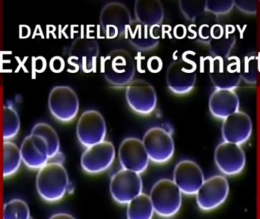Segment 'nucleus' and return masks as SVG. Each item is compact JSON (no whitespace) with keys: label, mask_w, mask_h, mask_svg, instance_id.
I'll return each instance as SVG.
<instances>
[{"label":"nucleus","mask_w":260,"mask_h":219,"mask_svg":"<svg viewBox=\"0 0 260 219\" xmlns=\"http://www.w3.org/2000/svg\"><path fill=\"white\" fill-rule=\"evenodd\" d=\"M166 82L172 92L187 94L193 89L197 82L195 68L184 59L173 61L166 71Z\"/></svg>","instance_id":"nucleus-16"},{"label":"nucleus","mask_w":260,"mask_h":219,"mask_svg":"<svg viewBox=\"0 0 260 219\" xmlns=\"http://www.w3.org/2000/svg\"><path fill=\"white\" fill-rule=\"evenodd\" d=\"M99 53L100 46L97 40L89 37H79L70 46L69 62L88 73L95 67Z\"/></svg>","instance_id":"nucleus-14"},{"label":"nucleus","mask_w":260,"mask_h":219,"mask_svg":"<svg viewBox=\"0 0 260 219\" xmlns=\"http://www.w3.org/2000/svg\"><path fill=\"white\" fill-rule=\"evenodd\" d=\"M154 30L135 20L126 32V40L137 50L148 51L155 48L160 43V36Z\"/></svg>","instance_id":"nucleus-22"},{"label":"nucleus","mask_w":260,"mask_h":219,"mask_svg":"<svg viewBox=\"0 0 260 219\" xmlns=\"http://www.w3.org/2000/svg\"><path fill=\"white\" fill-rule=\"evenodd\" d=\"M115 157L114 144L105 140L86 148L81 157V167L87 174H102L112 166Z\"/></svg>","instance_id":"nucleus-11"},{"label":"nucleus","mask_w":260,"mask_h":219,"mask_svg":"<svg viewBox=\"0 0 260 219\" xmlns=\"http://www.w3.org/2000/svg\"><path fill=\"white\" fill-rule=\"evenodd\" d=\"M126 102L133 111L140 115H148L155 110L157 93L154 87L144 79H135L126 87Z\"/></svg>","instance_id":"nucleus-12"},{"label":"nucleus","mask_w":260,"mask_h":219,"mask_svg":"<svg viewBox=\"0 0 260 219\" xmlns=\"http://www.w3.org/2000/svg\"><path fill=\"white\" fill-rule=\"evenodd\" d=\"M235 7V1L232 0H222V1H206V11L209 13L218 16L229 13Z\"/></svg>","instance_id":"nucleus-31"},{"label":"nucleus","mask_w":260,"mask_h":219,"mask_svg":"<svg viewBox=\"0 0 260 219\" xmlns=\"http://www.w3.org/2000/svg\"><path fill=\"white\" fill-rule=\"evenodd\" d=\"M149 197L154 213L161 218H172L181 209L183 194L173 180L161 179L156 182Z\"/></svg>","instance_id":"nucleus-3"},{"label":"nucleus","mask_w":260,"mask_h":219,"mask_svg":"<svg viewBox=\"0 0 260 219\" xmlns=\"http://www.w3.org/2000/svg\"><path fill=\"white\" fill-rule=\"evenodd\" d=\"M179 7L182 13L189 21H194L206 11V1H179Z\"/></svg>","instance_id":"nucleus-30"},{"label":"nucleus","mask_w":260,"mask_h":219,"mask_svg":"<svg viewBox=\"0 0 260 219\" xmlns=\"http://www.w3.org/2000/svg\"><path fill=\"white\" fill-rule=\"evenodd\" d=\"M22 163L20 147L12 141H4L3 144V176L12 177L16 174Z\"/></svg>","instance_id":"nucleus-23"},{"label":"nucleus","mask_w":260,"mask_h":219,"mask_svg":"<svg viewBox=\"0 0 260 219\" xmlns=\"http://www.w3.org/2000/svg\"><path fill=\"white\" fill-rule=\"evenodd\" d=\"M241 62L236 57H215L209 70V77L216 89L235 90L241 81Z\"/></svg>","instance_id":"nucleus-9"},{"label":"nucleus","mask_w":260,"mask_h":219,"mask_svg":"<svg viewBox=\"0 0 260 219\" xmlns=\"http://www.w3.org/2000/svg\"><path fill=\"white\" fill-rule=\"evenodd\" d=\"M30 133L42 137L48 145L50 161L60 153V142L59 136L52 126L46 122H38L34 126Z\"/></svg>","instance_id":"nucleus-25"},{"label":"nucleus","mask_w":260,"mask_h":219,"mask_svg":"<svg viewBox=\"0 0 260 219\" xmlns=\"http://www.w3.org/2000/svg\"><path fill=\"white\" fill-rule=\"evenodd\" d=\"M149 160L156 164L167 163L174 154L175 144L171 133L160 127L147 130L142 139Z\"/></svg>","instance_id":"nucleus-4"},{"label":"nucleus","mask_w":260,"mask_h":219,"mask_svg":"<svg viewBox=\"0 0 260 219\" xmlns=\"http://www.w3.org/2000/svg\"><path fill=\"white\" fill-rule=\"evenodd\" d=\"M235 6L241 12L248 15H255L257 12L256 1H235Z\"/></svg>","instance_id":"nucleus-32"},{"label":"nucleus","mask_w":260,"mask_h":219,"mask_svg":"<svg viewBox=\"0 0 260 219\" xmlns=\"http://www.w3.org/2000/svg\"><path fill=\"white\" fill-rule=\"evenodd\" d=\"M48 108L55 119L62 122H71L79 113V97L71 87H53L49 94Z\"/></svg>","instance_id":"nucleus-6"},{"label":"nucleus","mask_w":260,"mask_h":219,"mask_svg":"<svg viewBox=\"0 0 260 219\" xmlns=\"http://www.w3.org/2000/svg\"><path fill=\"white\" fill-rule=\"evenodd\" d=\"M49 219H76L73 215H70L66 212H58V213L53 214Z\"/></svg>","instance_id":"nucleus-33"},{"label":"nucleus","mask_w":260,"mask_h":219,"mask_svg":"<svg viewBox=\"0 0 260 219\" xmlns=\"http://www.w3.org/2000/svg\"><path fill=\"white\" fill-rule=\"evenodd\" d=\"M24 165L32 170L41 169L50 162V151L46 141L38 135L29 134L20 146Z\"/></svg>","instance_id":"nucleus-19"},{"label":"nucleus","mask_w":260,"mask_h":219,"mask_svg":"<svg viewBox=\"0 0 260 219\" xmlns=\"http://www.w3.org/2000/svg\"><path fill=\"white\" fill-rule=\"evenodd\" d=\"M143 191V182L140 174L122 168L112 176L110 182V192L118 204L128 205Z\"/></svg>","instance_id":"nucleus-8"},{"label":"nucleus","mask_w":260,"mask_h":219,"mask_svg":"<svg viewBox=\"0 0 260 219\" xmlns=\"http://www.w3.org/2000/svg\"><path fill=\"white\" fill-rule=\"evenodd\" d=\"M259 58L256 53L247 55L241 65V79L248 84L254 85L257 82L259 73Z\"/></svg>","instance_id":"nucleus-29"},{"label":"nucleus","mask_w":260,"mask_h":219,"mask_svg":"<svg viewBox=\"0 0 260 219\" xmlns=\"http://www.w3.org/2000/svg\"><path fill=\"white\" fill-rule=\"evenodd\" d=\"M209 43L211 53L215 55V57L226 58L229 57L235 45V38L223 33L217 38H212Z\"/></svg>","instance_id":"nucleus-28"},{"label":"nucleus","mask_w":260,"mask_h":219,"mask_svg":"<svg viewBox=\"0 0 260 219\" xmlns=\"http://www.w3.org/2000/svg\"><path fill=\"white\" fill-rule=\"evenodd\" d=\"M239 108V97L234 90L215 89L209 98V111L218 119H225L238 112Z\"/></svg>","instance_id":"nucleus-20"},{"label":"nucleus","mask_w":260,"mask_h":219,"mask_svg":"<svg viewBox=\"0 0 260 219\" xmlns=\"http://www.w3.org/2000/svg\"><path fill=\"white\" fill-rule=\"evenodd\" d=\"M76 136L85 148L105 140L107 124L103 115L96 110L83 112L78 119Z\"/></svg>","instance_id":"nucleus-10"},{"label":"nucleus","mask_w":260,"mask_h":219,"mask_svg":"<svg viewBox=\"0 0 260 219\" xmlns=\"http://www.w3.org/2000/svg\"><path fill=\"white\" fill-rule=\"evenodd\" d=\"M99 21L107 38H117L126 35L133 19L129 9L124 4L111 2L102 8Z\"/></svg>","instance_id":"nucleus-5"},{"label":"nucleus","mask_w":260,"mask_h":219,"mask_svg":"<svg viewBox=\"0 0 260 219\" xmlns=\"http://www.w3.org/2000/svg\"><path fill=\"white\" fill-rule=\"evenodd\" d=\"M70 187L68 172L62 163L49 162L38 170L36 190L38 195L47 203L60 201Z\"/></svg>","instance_id":"nucleus-1"},{"label":"nucleus","mask_w":260,"mask_h":219,"mask_svg":"<svg viewBox=\"0 0 260 219\" xmlns=\"http://www.w3.org/2000/svg\"><path fill=\"white\" fill-rule=\"evenodd\" d=\"M154 210L149 195L142 193L127 205V219H152Z\"/></svg>","instance_id":"nucleus-24"},{"label":"nucleus","mask_w":260,"mask_h":219,"mask_svg":"<svg viewBox=\"0 0 260 219\" xmlns=\"http://www.w3.org/2000/svg\"><path fill=\"white\" fill-rule=\"evenodd\" d=\"M134 12L136 21L151 28L160 25L165 18L163 4L159 0H137Z\"/></svg>","instance_id":"nucleus-21"},{"label":"nucleus","mask_w":260,"mask_h":219,"mask_svg":"<svg viewBox=\"0 0 260 219\" xmlns=\"http://www.w3.org/2000/svg\"><path fill=\"white\" fill-rule=\"evenodd\" d=\"M214 159L217 168L226 176L238 175L246 166V154L242 147L224 141L215 148Z\"/></svg>","instance_id":"nucleus-13"},{"label":"nucleus","mask_w":260,"mask_h":219,"mask_svg":"<svg viewBox=\"0 0 260 219\" xmlns=\"http://www.w3.org/2000/svg\"><path fill=\"white\" fill-rule=\"evenodd\" d=\"M253 122L247 113L238 110L224 119L221 133L224 142L241 145L250 139Z\"/></svg>","instance_id":"nucleus-18"},{"label":"nucleus","mask_w":260,"mask_h":219,"mask_svg":"<svg viewBox=\"0 0 260 219\" xmlns=\"http://www.w3.org/2000/svg\"><path fill=\"white\" fill-rule=\"evenodd\" d=\"M102 70L104 77L111 86L123 88L134 79L136 62L127 50L116 49L103 58Z\"/></svg>","instance_id":"nucleus-2"},{"label":"nucleus","mask_w":260,"mask_h":219,"mask_svg":"<svg viewBox=\"0 0 260 219\" xmlns=\"http://www.w3.org/2000/svg\"><path fill=\"white\" fill-rule=\"evenodd\" d=\"M3 219H30V208L24 200L12 199L3 206Z\"/></svg>","instance_id":"nucleus-27"},{"label":"nucleus","mask_w":260,"mask_h":219,"mask_svg":"<svg viewBox=\"0 0 260 219\" xmlns=\"http://www.w3.org/2000/svg\"><path fill=\"white\" fill-rule=\"evenodd\" d=\"M119 161L123 169L143 174L149 165V158L142 141L135 137L122 141L118 151Z\"/></svg>","instance_id":"nucleus-15"},{"label":"nucleus","mask_w":260,"mask_h":219,"mask_svg":"<svg viewBox=\"0 0 260 219\" xmlns=\"http://www.w3.org/2000/svg\"><path fill=\"white\" fill-rule=\"evenodd\" d=\"M229 193L228 179L222 175L212 176L205 180L196 194L197 206L203 212H212L225 203Z\"/></svg>","instance_id":"nucleus-7"},{"label":"nucleus","mask_w":260,"mask_h":219,"mask_svg":"<svg viewBox=\"0 0 260 219\" xmlns=\"http://www.w3.org/2000/svg\"><path fill=\"white\" fill-rule=\"evenodd\" d=\"M21 121L18 112L12 106L3 108V138L4 141H10L19 133Z\"/></svg>","instance_id":"nucleus-26"},{"label":"nucleus","mask_w":260,"mask_h":219,"mask_svg":"<svg viewBox=\"0 0 260 219\" xmlns=\"http://www.w3.org/2000/svg\"><path fill=\"white\" fill-rule=\"evenodd\" d=\"M173 180L182 194L196 196L204 183L205 176L198 164L193 161L183 160L174 168Z\"/></svg>","instance_id":"nucleus-17"}]
</instances>
